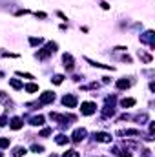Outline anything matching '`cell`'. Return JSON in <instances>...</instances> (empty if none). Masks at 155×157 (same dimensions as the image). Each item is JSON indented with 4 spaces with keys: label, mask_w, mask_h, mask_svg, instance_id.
I'll list each match as a JSON object with an SVG mask.
<instances>
[{
    "label": "cell",
    "mask_w": 155,
    "mask_h": 157,
    "mask_svg": "<svg viewBox=\"0 0 155 157\" xmlns=\"http://www.w3.org/2000/svg\"><path fill=\"white\" fill-rule=\"evenodd\" d=\"M57 51V44L55 42H47L42 49H39V53H37V59H40V60H44V59H47L49 55H53Z\"/></svg>",
    "instance_id": "1"
},
{
    "label": "cell",
    "mask_w": 155,
    "mask_h": 157,
    "mask_svg": "<svg viewBox=\"0 0 155 157\" xmlns=\"http://www.w3.org/2000/svg\"><path fill=\"white\" fill-rule=\"evenodd\" d=\"M80 112H82V115H93L97 112V104L95 102H82Z\"/></svg>",
    "instance_id": "2"
},
{
    "label": "cell",
    "mask_w": 155,
    "mask_h": 157,
    "mask_svg": "<svg viewBox=\"0 0 155 157\" xmlns=\"http://www.w3.org/2000/svg\"><path fill=\"white\" fill-rule=\"evenodd\" d=\"M53 101H55V93H53V91H44L39 99V106L49 104V102H53Z\"/></svg>",
    "instance_id": "3"
},
{
    "label": "cell",
    "mask_w": 155,
    "mask_h": 157,
    "mask_svg": "<svg viewBox=\"0 0 155 157\" xmlns=\"http://www.w3.org/2000/svg\"><path fill=\"white\" fill-rule=\"evenodd\" d=\"M86 135H88V132H86L84 128H77V130L71 133V141H73V143H80V141L86 139Z\"/></svg>",
    "instance_id": "4"
},
{
    "label": "cell",
    "mask_w": 155,
    "mask_h": 157,
    "mask_svg": "<svg viewBox=\"0 0 155 157\" xmlns=\"http://www.w3.org/2000/svg\"><path fill=\"white\" fill-rule=\"evenodd\" d=\"M62 62H64V68H66L68 71H71L73 66H75V60H73V57H71L70 53H66V55L62 57Z\"/></svg>",
    "instance_id": "5"
},
{
    "label": "cell",
    "mask_w": 155,
    "mask_h": 157,
    "mask_svg": "<svg viewBox=\"0 0 155 157\" xmlns=\"http://www.w3.org/2000/svg\"><path fill=\"white\" fill-rule=\"evenodd\" d=\"M62 104L68 106V108H75V106H77V97H75V95H64Z\"/></svg>",
    "instance_id": "6"
},
{
    "label": "cell",
    "mask_w": 155,
    "mask_h": 157,
    "mask_svg": "<svg viewBox=\"0 0 155 157\" xmlns=\"http://www.w3.org/2000/svg\"><path fill=\"white\" fill-rule=\"evenodd\" d=\"M93 137H95V141H99V143H112V135L106 133V132H97Z\"/></svg>",
    "instance_id": "7"
},
{
    "label": "cell",
    "mask_w": 155,
    "mask_h": 157,
    "mask_svg": "<svg viewBox=\"0 0 155 157\" xmlns=\"http://www.w3.org/2000/svg\"><path fill=\"white\" fill-rule=\"evenodd\" d=\"M117 90H128L130 86H131V80H128V78H119L115 82Z\"/></svg>",
    "instance_id": "8"
},
{
    "label": "cell",
    "mask_w": 155,
    "mask_h": 157,
    "mask_svg": "<svg viewBox=\"0 0 155 157\" xmlns=\"http://www.w3.org/2000/svg\"><path fill=\"white\" fill-rule=\"evenodd\" d=\"M141 40H142V42H146L150 48H153V31H146V33L141 37Z\"/></svg>",
    "instance_id": "9"
},
{
    "label": "cell",
    "mask_w": 155,
    "mask_h": 157,
    "mask_svg": "<svg viewBox=\"0 0 155 157\" xmlns=\"http://www.w3.org/2000/svg\"><path fill=\"white\" fill-rule=\"evenodd\" d=\"M22 124H24V122H22V119H20V117H13V119H11V122H9L11 130H20V128H22Z\"/></svg>",
    "instance_id": "10"
},
{
    "label": "cell",
    "mask_w": 155,
    "mask_h": 157,
    "mask_svg": "<svg viewBox=\"0 0 155 157\" xmlns=\"http://www.w3.org/2000/svg\"><path fill=\"white\" fill-rule=\"evenodd\" d=\"M119 135H126V137H139V135H141V132H139V130H122V132H119Z\"/></svg>",
    "instance_id": "11"
},
{
    "label": "cell",
    "mask_w": 155,
    "mask_h": 157,
    "mask_svg": "<svg viewBox=\"0 0 155 157\" xmlns=\"http://www.w3.org/2000/svg\"><path fill=\"white\" fill-rule=\"evenodd\" d=\"M102 115H104V117H113V115H115V110H113V106L106 104V106H104V110H102Z\"/></svg>",
    "instance_id": "12"
},
{
    "label": "cell",
    "mask_w": 155,
    "mask_h": 157,
    "mask_svg": "<svg viewBox=\"0 0 155 157\" xmlns=\"http://www.w3.org/2000/svg\"><path fill=\"white\" fill-rule=\"evenodd\" d=\"M91 66H95V68H102V70H112L113 71V66H106V64H100V62H95V60H89V59H86Z\"/></svg>",
    "instance_id": "13"
},
{
    "label": "cell",
    "mask_w": 155,
    "mask_h": 157,
    "mask_svg": "<svg viewBox=\"0 0 155 157\" xmlns=\"http://www.w3.org/2000/svg\"><path fill=\"white\" fill-rule=\"evenodd\" d=\"M55 143H57V144H60V146H62V144H68V143H70V137H66V135H62V133H60V135H57V137H55Z\"/></svg>",
    "instance_id": "14"
},
{
    "label": "cell",
    "mask_w": 155,
    "mask_h": 157,
    "mask_svg": "<svg viewBox=\"0 0 155 157\" xmlns=\"http://www.w3.org/2000/svg\"><path fill=\"white\" fill-rule=\"evenodd\" d=\"M29 124H33V126H42V124H44V117H42V115H35V117H31Z\"/></svg>",
    "instance_id": "15"
},
{
    "label": "cell",
    "mask_w": 155,
    "mask_h": 157,
    "mask_svg": "<svg viewBox=\"0 0 155 157\" xmlns=\"http://www.w3.org/2000/svg\"><path fill=\"white\" fill-rule=\"evenodd\" d=\"M120 106L122 108H131V106H135V99H122Z\"/></svg>",
    "instance_id": "16"
},
{
    "label": "cell",
    "mask_w": 155,
    "mask_h": 157,
    "mask_svg": "<svg viewBox=\"0 0 155 157\" xmlns=\"http://www.w3.org/2000/svg\"><path fill=\"white\" fill-rule=\"evenodd\" d=\"M26 154H28V150L22 148V146H18V148L13 150V157H22V155H26Z\"/></svg>",
    "instance_id": "17"
},
{
    "label": "cell",
    "mask_w": 155,
    "mask_h": 157,
    "mask_svg": "<svg viewBox=\"0 0 155 157\" xmlns=\"http://www.w3.org/2000/svg\"><path fill=\"white\" fill-rule=\"evenodd\" d=\"M9 84H11V88H15V90H22V88H24V84H22L20 80H17V78H9Z\"/></svg>",
    "instance_id": "18"
},
{
    "label": "cell",
    "mask_w": 155,
    "mask_h": 157,
    "mask_svg": "<svg viewBox=\"0 0 155 157\" xmlns=\"http://www.w3.org/2000/svg\"><path fill=\"white\" fill-rule=\"evenodd\" d=\"M139 59H141V60H144L146 64H150V62H152V55H148V53H144V51H139Z\"/></svg>",
    "instance_id": "19"
},
{
    "label": "cell",
    "mask_w": 155,
    "mask_h": 157,
    "mask_svg": "<svg viewBox=\"0 0 155 157\" xmlns=\"http://www.w3.org/2000/svg\"><path fill=\"white\" fill-rule=\"evenodd\" d=\"M24 90H26L28 93H35V91H39V86H37V84H26Z\"/></svg>",
    "instance_id": "20"
},
{
    "label": "cell",
    "mask_w": 155,
    "mask_h": 157,
    "mask_svg": "<svg viewBox=\"0 0 155 157\" xmlns=\"http://www.w3.org/2000/svg\"><path fill=\"white\" fill-rule=\"evenodd\" d=\"M0 102H4V104H7V106H9V104H11V101H9V99H7V95H6V93H4V91H0Z\"/></svg>",
    "instance_id": "21"
},
{
    "label": "cell",
    "mask_w": 155,
    "mask_h": 157,
    "mask_svg": "<svg viewBox=\"0 0 155 157\" xmlns=\"http://www.w3.org/2000/svg\"><path fill=\"white\" fill-rule=\"evenodd\" d=\"M9 146V137H0V148H7Z\"/></svg>",
    "instance_id": "22"
},
{
    "label": "cell",
    "mask_w": 155,
    "mask_h": 157,
    "mask_svg": "<svg viewBox=\"0 0 155 157\" xmlns=\"http://www.w3.org/2000/svg\"><path fill=\"white\" fill-rule=\"evenodd\" d=\"M62 157H80V154H78L77 150H68Z\"/></svg>",
    "instance_id": "23"
},
{
    "label": "cell",
    "mask_w": 155,
    "mask_h": 157,
    "mask_svg": "<svg viewBox=\"0 0 155 157\" xmlns=\"http://www.w3.org/2000/svg\"><path fill=\"white\" fill-rule=\"evenodd\" d=\"M62 80H64L62 75H55V77L51 78V82H53V84H62Z\"/></svg>",
    "instance_id": "24"
},
{
    "label": "cell",
    "mask_w": 155,
    "mask_h": 157,
    "mask_svg": "<svg viewBox=\"0 0 155 157\" xmlns=\"http://www.w3.org/2000/svg\"><path fill=\"white\" fill-rule=\"evenodd\" d=\"M42 42H44V40L40 39H29V44H31V46H40V44H42Z\"/></svg>",
    "instance_id": "25"
},
{
    "label": "cell",
    "mask_w": 155,
    "mask_h": 157,
    "mask_svg": "<svg viewBox=\"0 0 155 157\" xmlns=\"http://www.w3.org/2000/svg\"><path fill=\"white\" fill-rule=\"evenodd\" d=\"M31 150H33L35 154H42V152H44V148H42V146H39V144H33V146H31Z\"/></svg>",
    "instance_id": "26"
},
{
    "label": "cell",
    "mask_w": 155,
    "mask_h": 157,
    "mask_svg": "<svg viewBox=\"0 0 155 157\" xmlns=\"http://www.w3.org/2000/svg\"><path fill=\"white\" fill-rule=\"evenodd\" d=\"M17 75H18V77H24V78H33L31 73H24V71H17Z\"/></svg>",
    "instance_id": "27"
},
{
    "label": "cell",
    "mask_w": 155,
    "mask_h": 157,
    "mask_svg": "<svg viewBox=\"0 0 155 157\" xmlns=\"http://www.w3.org/2000/svg\"><path fill=\"white\" fill-rule=\"evenodd\" d=\"M49 133H51V130H49V128H44V130L40 132V137H47Z\"/></svg>",
    "instance_id": "28"
},
{
    "label": "cell",
    "mask_w": 155,
    "mask_h": 157,
    "mask_svg": "<svg viewBox=\"0 0 155 157\" xmlns=\"http://www.w3.org/2000/svg\"><path fill=\"white\" fill-rule=\"evenodd\" d=\"M6 122H7V119H6V117H0V126H6Z\"/></svg>",
    "instance_id": "29"
},
{
    "label": "cell",
    "mask_w": 155,
    "mask_h": 157,
    "mask_svg": "<svg viewBox=\"0 0 155 157\" xmlns=\"http://www.w3.org/2000/svg\"><path fill=\"white\" fill-rule=\"evenodd\" d=\"M35 15H37L39 18H46V13H35Z\"/></svg>",
    "instance_id": "30"
},
{
    "label": "cell",
    "mask_w": 155,
    "mask_h": 157,
    "mask_svg": "<svg viewBox=\"0 0 155 157\" xmlns=\"http://www.w3.org/2000/svg\"><path fill=\"white\" fill-rule=\"evenodd\" d=\"M0 77H4V73H2V71H0Z\"/></svg>",
    "instance_id": "31"
},
{
    "label": "cell",
    "mask_w": 155,
    "mask_h": 157,
    "mask_svg": "<svg viewBox=\"0 0 155 157\" xmlns=\"http://www.w3.org/2000/svg\"><path fill=\"white\" fill-rule=\"evenodd\" d=\"M51 157H57V155H51Z\"/></svg>",
    "instance_id": "32"
},
{
    "label": "cell",
    "mask_w": 155,
    "mask_h": 157,
    "mask_svg": "<svg viewBox=\"0 0 155 157\" xmlns=\"http://www.w3.org/2000/svg\"><path fill=\"white\" fill-rule=\"evenodd\" d=\"M0 157H2V154H0Z\"/></svg>",
    "instance_id": "33"
}]
</instances>
